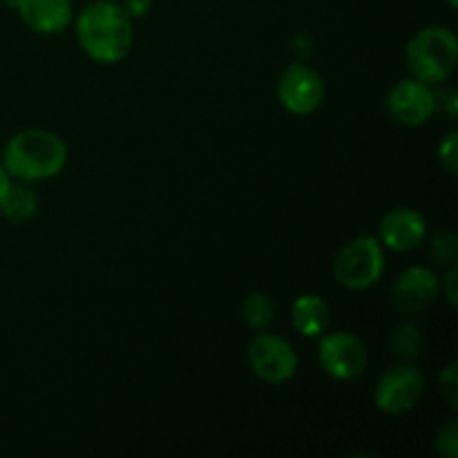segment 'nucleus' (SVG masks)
Returning a JSON list of instances; mask_svg holds the SVG:
<instances>
[{
  "label": "nucleus",
  "mask_w": 458,
  "mask_h": 458,
  "mask_svg": "<svg viewBox=\"0 0 458 458\" xmlns=\"http://www.w3.org/2000/svg\"><path fill=\"white\" fill-rule=\"evenodd\" d=\"M132 22L116 0H94L76 16L79 47L101 65L121 63L132 52Z\"/></svg>",
  "instance_id": "nucleus-1"
},
{
  "label": "nucleus",
  "mask_w": 458,
  "mask_h": 458,
  "mask_svg": "<svg viewBox=\"0 0 458 458\" xmlns=\"http://www.w3.org/2000/svg\"><path fill=\"white\" fill-rule=\"evenodd\" d=\"M67 157L65 141L56 132L30 128L9 139L3 150V165L12 179L45 182L63 173Z\"/></svg>",
  "instance_id": "nucleus-2"
},
{
  "label": "nucleus",
  "mask_w": 458,
  "mask_h": 458,
  "mask_svg": "<svg viewBox=\"0 0 458 458\" xmlns=\"http://www.w3.org/2000/svg\"><path fill=\"white\" fill-rule=\"evenodd\" d=\"M405 61L411 76L428 85L445 83L456 70L458 38L450 27L429 25L407 43Z\"/></svg>",
  "instance_id": "nucleus-3"
},
{
  "label": "nucleus",
  "mask_w": 458,
  "mask_h": 458,
  "mask_svg": "<svg viewBox=\"0 0 458 458\" xmlns=\"http://www.w3.org/2000/svg\"><path fill=\"white\" fill-rule=\"evenodd\" d=\"M385 250L378 237L358 235L338 250L334 259V276L347 291H367L383 277Z\"/></svg>",
  "instance_id": "nucleus-4"
},
{
  "label": "nucleus",
  "mask_w": 458,
  "mask_h": 458,
  "mask_svg": "<svg viewBox=\"0 0 458 458\" xmlns=\"http://www.w3.org/2000/svg\"><path fill=\"white\" fill-rule=\"evenodd\" d=\"M318 358L327 376L335 380H356L369 365V352L356 334L349 331H325L318 344Z\"/></svg>",
  "instance_id": "nucleus-5"
},
{
  "label": "nucleus",
  "mask_w": 458,
  "mask_h": 458,
  "mask_svg": "<svg viewBox=\"0 0 458 458\" xmlns=\"http://www.w3.org/2000/svg\"><path fill=\"white\" fill-rule=\"evenodd\" d=\"M425 394V376L411 362L392 367L374 387V405L383 414L401 416L414 410Z\"/></svg>",
  "instance_id": "nucleus-6"
},
{
  "label": "nucleus",
  "mask_w": 458,
  "mask_h": 458,
  "mask_svg": "<svg viewBox=\"0 0 458 458\" xmlns=\"http://www.w3.org/2000/svg\"><path fill=\"white\" fill-rule=\"evenodd\" d=\"M249 365L259 380L282 385L298 371V353L293 344L276 334H259L249 344Z\"/></svg>",
  "instance_id": "nucleus-7"
},
{
  "label": "nucleus",
  "mask_w": 458,
  "mask_h": 458,
  "mask_svg": "<svg viewBox=\"0 0 458 458\" xmlns=\"http://www.w3.org/2000/svg\"><path fill=\"white\" fill-rule=\"evenodd\" d=\"M277 101L295 116H309L325 101V81L313 67L293 63L277 81Z\"/></svg>",
  "instance_id": "nucleus-8"
},
{
  "label": "nucleus",
  "mask_w": 458,
  "mask_h": 458,
  "mask_svg": "<svg viewBox=\"0 0 458 458\" xmlns=\"http://www.w3.org/2000/svg\"><path fill=\"white\" fill-rule=\"evenodd\" d=\"M387 110L396 123L407 128H419L428 123L437 112V92L432 85L423 83L419 79H403L389 89Z\"/></svg>",
  "instance_id": "nucleus-9"
},
{
  "label": "nucleus",
  "mask_w": 458,
  "mask_h": 458,
  "mask_svg": "<svg viewBox=\"0 0 458 458\" xmlns=\"http://www.w3.org/2000/svg\"><path fill=\"white\" fill-rule=\"evenodd\" d=\"M441 277L428 267H410L392 286V302L401 313H420L437 302Z\"/></svg>",
  "instance_id": "nucleus-10"
},
{
  "label": "nucleus",
  "mask_w": 458,
  "mask_h": 458,
  "mask_svg": "<svg viewBox=\"0 0 458 458\" xmlns=\"http://www.w3.org/2000/svg\"><path fill=\"white\" fill-rule=\"evenodd\" d=\"M428 235V222L414 208H394L380 219L378 242L394 253H410L419 249Z\"/></svg>",
  "instance_id": "nucleus-11"
},
{
  "label": "nucleus",
  "mask_w": 458,
  "mask_h": 458,
  "mask_svg": "<svg viewBox=\"0 0 458 458\" xmlns=\"http://www.w3.org/2000/svg\"><path fill=\"white\" fill-rule=\"evenodd\" d=\"M30 30L43 36H56L74 18L70 0H4Z\"/></svg>",
  "instance_id": "nucleus-12"
},
{
  "label": "nucleus",
  "mask_w": 458,
  "mask_h": 458,
  "mask_svg": "<svg viewBox=\"0 0 458 458\" xmlns=\"http://www.w3.org/2000/svg\"><path fill=\"white\" fill-rule=\"evenodd\" d=\"M291 325L304 338H320L331 325V307L316 293H304L291 304Z\"/></svg>",
  "instance_id": "nucleus-13"
},
{
  "label": "nucleus",
  "mask_w": 458,
  "mask_h": 458,
  "mask_svg": "<svg viewBox=\"0 0 458 458\" xmlns=\"http://www.w3.org/2000/svg\"><path fill=\"white\" fill-rule=\"evenodd\" d=\"M0 213L4 215L7 222L22 226V224L31 222L38 213V195L22 183H18V186L12 183V188L4 195L3 206H0Z\"/></svg>",
  "instance_id": "nucleus-14"
},
{
  "label": "nucleus",
  "mask_w": 458,
  "mask_h": 458,
  "mask_svg": "<svg viewBox=\"0 0 458 458\" xmlns=\"http://www.w3.org/2000/svg\"><path fill=\"white\" fill-rule=\"evenodd\" d=\"M423 334L414 322H401L389 338V347L403 362H414L423 352Z\"/></svg>",
  "instance_id": "nucleus-15"
},
{
  "label": "nucleus",
  "mask_w": 458,
  "mask_h": 458,
  "mask_svg": "<svg viewBox=\"0 0 458 458\" xmlns=\"http://www.w3.org/2000/svg\"><path fill=\"white\" fill-rule=\"evenodd\" d=\"M273 313H276L273 300L267 293H262V291H253L242 302V318H244V322L250 329H267L273 322Z\"/></svg>",
  "instance_id": "nucleus-16"
},
{
  "label": "nucleus",
  "mask_w": 458,
  "mask_h": 458,
  "mask_svg": "<svg viewBox=\"0 0 458 458\" xmlns=\"http://www.w3.org/2000/svg\"><path fill=\"white\" fill-rule=\"evenodd\" d=\"M434 447H437V452L441 456L458 458V420H447L443 428L437 429Z\"/></svg>",
  "instance_id": "nucleus-17"
},
{
  "label": "nucleus",
  "mask_w": 458,
  "mask_h": 458,
  "mask_svg": "<svg viewBox=\"0 0 458 458\" xmlns=\"http://www.w3.org/2000/svg\"><path fill=\"white\" fill-rule=\"evenodd\" d=\"M456 235L454 233H441L432 240L429 246V255L437 259L438 264H454L456 262Z\"/></svg>",
  "instance_id": "nucleus-18"
},
{
  "label": "nucleus",
  "mask_w": 458,
  "mask_h": 458,
  "mask_svg": "<svg viewBox=\"0 0 458 458\" xmlns=\"http://www.w3.org/2000/svg\"><path fill=\"white\" fill-rule=\"evenodd\" d=\"M438 387L452 410H458V362L452 360L438 376Z\"/></svg>",
  "instance_id": "nucleus-19"
},
{
  "label": "nucleus",
  "mask_w": 458,
  "mask_h": 458,
  "mask_svg": "<svg viewBox=\"0 0 458 458\" xmlns=\"http://www.w3.org/2000/svg\"><path fill=\"white\" fill-rule=\"evenodd\" d=\"M438 161L450 174L458 173V134L450 132L438 143Z\"/></svg>",
  "instance_id": "nucleus-20"
},
{
  "label": "nucleus",
  "mask_w": 458,
  "mask_h": 458,
  "mask_svg": "<svg viewBox=\"0 0 458 458\" xmlns=\"http://www.w3.org/2000/svg\"><path fill=\"white\" fill-rule=\"evenodd\" d=\"M152 3L155 0H121V7L132 21H139V18H146L150 13Z\"/></svg>",
  "instance_id": "nucleus-21"
},
{
  "label": "nucleus",
  "mask_w": 458,
  "mask_h": 458,
  "mask_svg": "<svg viewBox=\"0 0 458 458\" xmlns=\"http://www.w3.org/2000/svg\"><path fill=\"white\" fill-rule=\"evenodd\" d=\"M441 107L443 112H445L447 116H450V121L456 119V112H458V94L456 89H447V92H441L437 94V110Z\"/></svg>",
  "instance_id": "nucleus-22"
},
{
  "label": "nucleus",
  "mask_w": 458,
  "mask_h": 458,
  "mask_svg": "<svg viewBox=\"0 0 458 458\" xmlns=\"http://www.w3.org/2000/svg\"><path fill=\"white\" fill-rule=\"evenodd\" d=\"M456 277H458V271H456L454 264H452V268H450V271H447V276L441 280V291H445V295H447V300H450L452 307H456V304H458Z\"/></svg>",
  "instance_id": "nucleus-23"
},
{
  "label": "nucleus",
  "mask_w": 458,
  "mask_h": 458,
  "mask_svg": "<svg viewBox=\"0 0 458 458\" xmlns=\"http://www.w3.org/2000/svg\"><path fill=\"white\" fill-rule=\"evenodd\" d=\"M9 188H12V177H9V173L4 170V165L0 164V206H3L4 195H7Z\"/></svg>",
  "instance_id": "nucleus-24"
},
{
  "label": "nucleus",
  "mask_w": 458,
  "mask_h": 458,
  "mask_svg": "<svg viewBox=\"0 0 458 458\" xmlns=\"http://www.w3.org/2000/svg\"><path fill=\"white\" fill-rule=\"evenodd\" d=\"M445 3H447V4H450V7H452V9H456V7H458V0H445Z\"/></svg>",
  "instance_id": "nucleus-25"
}]
</instances>
